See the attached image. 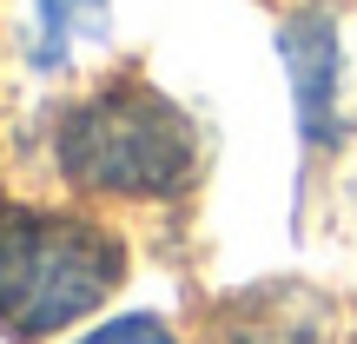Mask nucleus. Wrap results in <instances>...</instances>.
Returning <instances> with one entry per match:
<instances>
[{
	"label": "nucleus",
	"instance_id": "20e7f679",
	"mask_svg": "<svg viewBox=\"0 0 357 344\" xmlns=\"http://www.w3.org/2000/svg\"><path fill=\"white\" fill-rule=\"evenodd\" d=\"M218 344H331V305L305 285H258L218 311Z\"/></svg>",
	"mask_w": 357,
	"mask_h": 344
},
{
	"label": "nucleus",
	"instance_id": "f257e3e1",
	"mask_svg": "<svg viewBox=\"0 0 357 344\" xmlns=\"http://www.w3.org/2000/svg\"><path fill=\"white\" fill-rule=\"evenodd\" d=\"M126 278V252L106 225L73 212L0 205V331L33 344L113 298Z\"/></svg>",
	"mask_w": 357,
	"mask_h": 344
},
{
	"label": "nucleus",
	"instance_id": "7ed1b4c3",
	"mask_svg": "<svg viewBox=\"0 0 357 344\" xmlns=\"http://www.w3.org/2000/svg\"><path fill=\"white\" fill-rule=\"evenodd\" d=\"M284 73H291V100H298V140L305 146H337L344 140V113H337V73H344V53H337V27L324 7H305L284 20L278 33Z\"/></svg>",
	"mask_w": 357,
	"mask_h": 344
},
{
	"label": "nucleus",
	"instance_id": "423d86ee",
	"mask_svg": "<svg viewBox=\"0 0 357 344\" xmlns=\"http://www.w3.org/2000/svg\"><path fill=\"white\" fill-rule=\"evenodd\" d=\"M79 344H178V331H172L166 318H153V311H126V318L93 324Z\"/></svg>",
	"mask_w": 357,
	"mask_h": 344
},
{
	"label": "nucleus",
	"instance_id": "f03ea898",
	"mask_svg": "<svg viewBox=\"0 0 357 344\" xmlns=\"http://www.w3.org/2000/svg\"><path fill=\"white\" fill-rule=\"evenodd\" d=\"M53 159L66 186L93 199H166L199 172V133L166 93L106 87L66 106L53 133Z\"/></svg>",
	"mask_w": 357,
	"mask_h": 344
},
{
	"label": "nucleus",
	"instance_id": "39448f33",
	"mask_svg": "<svg viewBox=\"0 0 357 344\" xmlns=\"http://www.w3.org/2000/svg\"><path fill=\"white\" fill-rule=\"evenodd\" d=\"M93 40H106V0H33V66L40 73H60Z\"/></svg>",
	"mask_w": 357,
	"mask_h": 344
}]
</instances>
